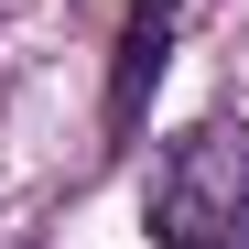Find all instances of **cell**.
I'll list each match as a JSON object with an SVG mask.
<instances>
[{
    "label": "cell",
    "mask_w": 249,
    "mask_h": 249,
    "mask_svg": "<svg viewBox=\"0 0 249 249\" xmlns=\"http://www.w3.org/2000/svg\"><path fill=\"white\" fill-rule=\"evenodd\" d=\"M174 33H184V0H130L119 11V44H108V141H141L152 87L174 65Z\"/></svg>",
    "instance_id": "cell-2"
},
{
    "label": "cell",
    "mask_w": 249,
    "mask_h": 249,
    "mask_svg": "<svg viewBox=\"0 0 249 249\" xmlns=\"http://www.w3.org/2000/svg\"><path fill=\"white\" fill-rule=\"evenodd\" d=\"M152 249H249V119H195L141 184Z\"/></svg>",
    "instance_id": "cell-1"
}]
</instances>
